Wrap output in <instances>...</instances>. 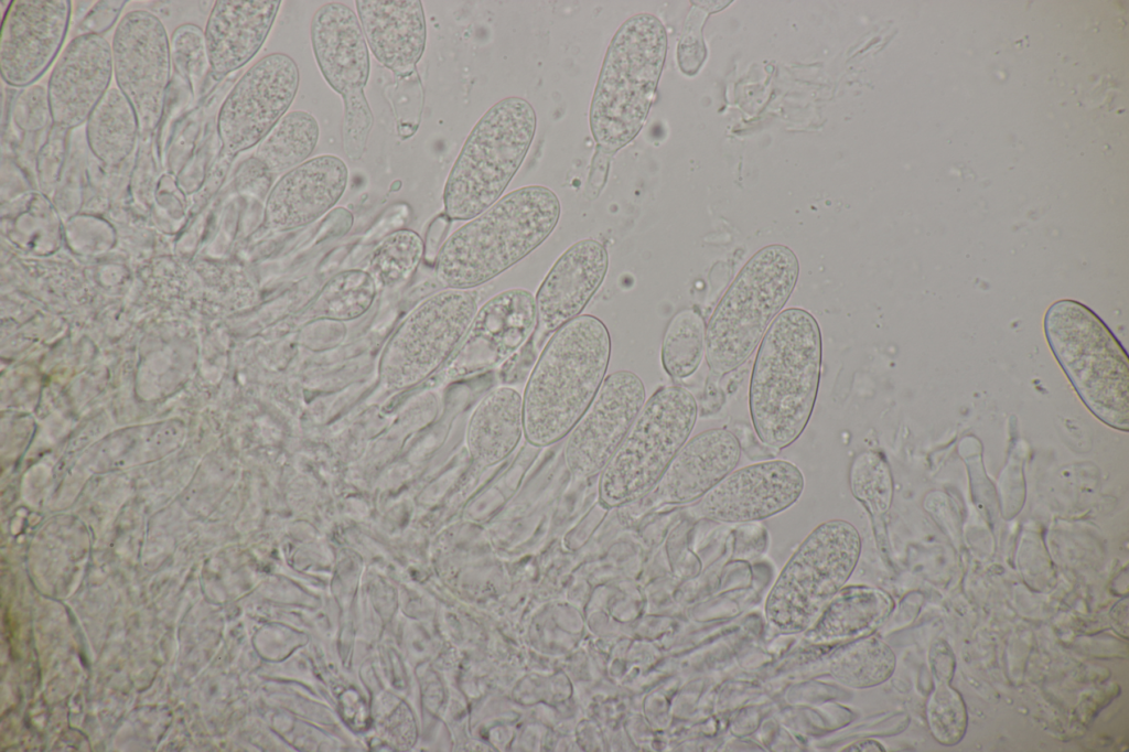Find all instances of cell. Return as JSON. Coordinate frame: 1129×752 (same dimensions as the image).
<instances>
[{"instance_id":"6da1fadb","label":"cell","mask_w":1129,"mask_h":752,"mask_svg":"<svg viewBox=\"0 0 1129 752\" xmlns=\"http://www.w3.org/2000/svg\"><path fill=\"white\" fill-rule=\"evenodd\" d=\"M821 359V332L811 313L789 308L772 321L749 388L752 425L767 448L783 450L804 432L818 395Z\"/></svg>"},{"instance_id":"7a4b0ae2","label":"cell","mask_w":1129,"mask_h":752,"mask_svg":"<svg viewBox=\"0 0 1129 752\" xmlns=\"http://www.w3.org/2000/svg\"><path fill=\"white\" fill-rule=\"evenodd\" d=\"M611 348L606 325L592 314H580L551 334L522 396L528 443L542 448L567 437L604 380Z\"/></svg>"},{"instance_id":"3957f363","label":"cell","mask_w":1129,"mask_h":752,"mask_svg":"<svg viewBox=\"0 0 1129 752\" xmlns=\"http://www.w3.org/2000/svg\"><path fill=\"white\" fill-rule=\"evenodd\" d=\"M559 217V198L547 186L507 193L442 244L436 258L439 282L461 290L486 283L540 246Z\"/></svg>"},{"instance_id":"277c9868","label":"cell","mask_w":1129,"mask_h":752,"mask_svg":"<svg viewBox=\"0 0 1129 752\" xmlns=\"http://www.w3.org/2000/svg\"><path fill=\"white\" fill-rule=\"evenodd\" d=\"M667 52V34L652 13L630 17L614 33L593 92L589 126L598 148L613 154L643 128Z\"/></svg>"},{"instance_id":"5b68a950","label":"cell","mask_w":1129,"mask_h":752,"mask_svg":"<svg viewBox=\"0 0 1129 752\" xmlns=\"http://www.w3.org/2000/svg\"><path fill=\"white\" fill-rule=\"evenodd\" d=\"M799 261L787 246L757 250L733 279L706 325V361L718 376L740 367L791 298Z\"/></svg>"},{"instance_id":"8992f818","label":"cell","mask_w":1129,"mask_h":752,"mask_svg":"<svg viewBox=\"0 0 1129 752\" xmlns=\"http://www.w3.org/2000/svg\"><path fill=\"white\" fill-rule=\"evenodd\" d=\"M537 117L524 98L494 104L474 125L443 190L445 215L470 221L497 202L533 142Z\"/></svg>"},{"instance_id":"52a82bcc","label":"cell","mask_w":1129,"mask_h":752,"mask_svg":"<svg viewBox=\"0 0 1129 752\" xmlns=\"http://www.w3.org/2000/svg\"><path fill=\"white\" fill-rule=\"evenodd\" d=\"M1050 347L1082 401L1103 422L1129 429L1126 351L1103 320L1078 301L1060 300L1046 311Z\"/></svg>"},{"instance_id":"ba28073f","label":"cell","mask_w":1129,"mask_h":752,"mask_svg":"<svg viewBox=\"0 0 1129 752\" xmlns=\"http://www.w3.org/2000/svg\"><path fill=\"white\" fill-rule=\"evenodd\" d=\"M861 537L843 519L819 524L784 565L765 601V617L779 633L805 632L846 586L860 555Z\"/></svg>"},{"instance_id":"9c48e42d","label":"cell","mask_w":1129,"mask_h":752,"mask_svg":"<svg viewBox=\"0 0 1129 752\" xmlns=\"http://www.w3.org/2000/svg\"><path fill=\"white\" fill-rule=\"evenodd\" d=\"M697 416L698 405L688 389L677 385L658 388L601 471V501L616 506L647 494L689 439Z\"/></svg>"},{"instance_id":"30bf717a","label":"cell","mask_w":1129,"mask_h":752,"mask_svg":"<svg viewBox=\"0 0 1129 752\" xmlns=\"http://www.w3.org/2000/svg\"><path fill=\"white\" fill-rule=\"evenodd\" d=\"M310 37L323 78L343 99L344 152L358 160L366 151L374 116L364 92L369 52L357 14L342 2H327L313 14Z\"/></svg>"},{"instance_id":"8fae6325","label":"cell","mask_w":1129,"mask_h":752,"mask_svg":"<svg viewBox=\"0 0 1129 752\" xmlns=\"http://www.w3.org/2000/svg\"><path fill=\"white\" fill-rule=\"evenodd\" d=\"M117 88L132 106L140 133H152L163 115L171 77V47L162 21L147 10L126 13L111 43Z\"/></svg>"},{"instance_id":"7c38bea8","label":"cell","mask_w":1129,"mask_h":752,"mask_svg":"<svg viewBox=\"0 0 1129 752\" xmlns=\"http://www.w3.org/2000/svg\"><path fill=\"white\" fill-rule=\"evenodd\" d=\"M297 63L284 53H271L248 68L223 101L217 135L230 155L262 141L291 106L299 87Z\"/></svg>"},{"instance_id":"4fadbf2b","label":"cell","mask_w":1129,"mask_h":752,"mask_svg":"<svg viewBox=\"0 0 1129 752\" xmlns=\"http://www.w3.org/2000/svg\"><path fill=\"white\" fill-rule=\"evenodd\" d=\"M477 310L473 290L445 288L421 301L391 340L388 380L407 384L436 368L469 331Z\"/></svg>"},{"instance_id":"5bb4252c","label":"cell","mask_w":1129,"mask_h":752,"mask_svg":"<svg viewBox=\"0 0 1129 752\" xmlns=\"http://www.w3.org/2000/svg\"><path fill=\"white\" fill-rule=\"evenodd\" d=\"M646 401L641 377L626 369L605 376L592 402L567 434L563 459L576 480L604 469Z\"/></svg>"},{"instance_id":"9a60e30c","label":"cell","mask_w":1129,"mask_h":752,"mask_svg":"<svg viewBox=\"0 0 1129 752\" xmlns=\"http://www.w3.org/2000/svg\"><path fill=\"white\" fill-rule=\"evenodd\" d=\"M72 14L68 0H14L1 28L0 71L6 84L28 87L57 57Z\"/></svg>"},{"instance_id":"2e32d148","label":"cell","mask_w":1129,"mask_h":752,"mask_svg":"<svg viewBox=\"0 0 1129 752\" xmlns=\"http://www.w3.org/2000/svg\"><path fill=\"white\" fill-rule=\"evenodd\" d=\"M804 487V474L796 464L762 461L734 469L700 498L698 511L714 522H757L793 506Z\"/></svg>"},{"instance_id":"e0dca14e","label":"cell","mask_w":1129,"mask_h":752,"mask_svg":"<svg viewBox=\"0 0 1129 752\" xmlns=\"http://www.w3.org/2000/svg\"><path fill=\"white\" fill-rule=\"evenodd\" d=\"M111 44L97 34H78L64 49L50 75L46 93L51 119L68 130L87 121L109 89Z\"/></svg>"},{"instance_id":"ac0fdd59","label":"cell","mask_w":1129,"mask_h":752,"mask_svg":"<svg viewBox=\"0 0 1129 752\" xmlns=\"http://www.w3.org/2000/svg\"><path fill=\"white\" fill-rule=\"evenodd\" d=\"M609 254L599 240H578L564 250L541 281L535 297L534 341L556 332L580 315L605 279Z\"/></svg>"},{"instance_id":"d6986e66","label":"cell","mask_w":1129,"mask_h":752,"mask_svg":"<svg viewBox=\"0 0 1129 752\" xmlns=\"http://www.w3.org/2000/svg\"><path fill=\"white\" fill-rule=\"evenodd\" d=\"M348 182L346 163L333 154L307 160L286 172L271 189L265 225L287 232L309 225L343 196Z\"/></svg>"},{"instance_id":"ffe728a7","label":"cell","mask_w":1129,"mask_h":752,"mask_svg":"<svg viewBox=\"0 0 1129 752\" xmlns=\"http://www.w3.org/2000/svg\"><path fill=\"white\" fill-rule=\"evenodd\" d=\"M534 294L524 288L498 292L477 310L462 347L467 370L492 369L508 359L534 333Z\"/></svg>"},{"instance_id":"44dd1931","label":"cell","mask_w":1129,"mask_h":752,"mask_svg":"<svg viewBox=\"0 0 1129 752\" xmlns=\"http://www.w3.org/2000/svg\"><path fill=\"white\" fill-rule=\"evenodd\" d=\"M740 458L741 444L732 431L707 429L686 441L647 494L664 503L693 502L731 473Z\"/></svg>"},{"instance_id":"7402d4cb","label":"cell","mask_w":1129,"mask_h":752,"mask_svg":"<svg viewBox=\"0 0 1129 752\" xmlns=\"http://www.w3.org/2000/svg\"><path fill=\"white\" fill-rule=\"evenodd\" d=\"M280 6V0H218L214 3L204 30L214 75L222 77L239 69L259 52Z\"/></svg>"},{"instance_id":"603a6c76","label":"cell","mask_w":1129,"mask_h":752,"mask_svg":"<svg viewBox=\"0 0 1129 752\" xmlns=\"http://www.w3.org/2000/svg\"><path fill=\"white\" fill-rule=\"evenodd\" d=\"M367 45L375 58L398 77L410 76L427 42V24L419 0H356Z\"/></svg>"},{"instance_id":"cb8c5ba5","label":"cell","mask_w":1129,"mask_h":752,"mask_svg":"<svg viewBox=\"0 0 1129 752\" xmlns=\"http://www.w3.org/2000/svg\"><path fill=\"white\" fill-rule=\"evenodd\" d=\"M894 609L885 591L869 586H845L804 632L811 644H830L867 636L882 626Z\"/></svg>"},{"instance_id":"d4e9b609","label":"cell","mask_w":1129,"mask_h":752,"mask_svg":"<svg viewBox=\"0 0 1129 752\" xmlns=\"http://www.w3.org/2000/svg\"><path fill=\"white\" fill-rule=\"evenodd\" d=\"M524 434L523 397L507 386L491 390L475 408L467 429L473 458L485 466L498 464Z\"/></svg>"},{"instance_id":"484cf974","label":"cell","mask_w":1129,"mask_h":752,"mask_svg":"<svg viewBox=\"0 0 1129 752\" xmlns=\"http://www.w3.org/2000/svg\"><path fill=\"white\" fill-rule=\"evenodd\" d=\"M139 133L132 106L117 87H110L86 121L90 151L104 163L117 164L132 152Z\"/></svg>"},{"instance_id":"4316f807","label":"cell","mask_w":1129,"mask_h":752,"mask_svg":"<svg viewBox=\"0 0 1129 752\" xmlns=\"http://www.w3.org/2000/svg\"><path fill=\"white\" fill-rule=\"evenodd\" d=\"M895 667V653L873 634L843 644L830 655L827 663L829 675L840 685L852 689H868L885 683Z\"/></svg>"},{"instance_id":"83f0119b","label":"cell","mask_w":1129,"mask_h":752,"mask_svg":"<svg viewBox=\"0 0 1129 752\" xmlns=\"http://www.w3.org/2000/svg\"><path fill=\"white\" fill-rule=\"evenodd\" d=\"M320 127L313 115L304 110L287 112L261 141L256 158L270 173H282L302 164L314 151Z\"/></svg>"},{"instance_id":"f1b7e54d","label":"cell","mask_w":1129,"mask_h":752,"mask_svg":"<svg viewBox=\"0 0 1129 752\" xmlns=\"http://www.w3.org/2000/svg\"><path fill=\"white\" fill-rule=\"evenodd\" d=\"M377 289L375 280L366 270L341 271L321 288L304 315L335 321L354 320L368 311Z\"/></svg>"},{"instance_id":"f546056e","label":"cell","mask_w":1129,"mask_h":752,"mask_svg":"<svg viewBox=\"0 0 1129 752\" xmlns=\"http://www.w3.org/2000/svg\"><path fill=\"white\" fill-rule=\"evenodd\" d=\"M706 352V323L693 309L677 312L665 330L660 359L665 372L673 378L691 376L700 366Z\"/></svg>"},{"instance_id":"4dcf8cb0","label":"cell","mask_w":1129,"mask_h":752,"mask_svg":"<svg viewBox=\"0 0 1129 752\" xmlns=\"http://www.w3.org/2000/svg\"><path fill=\"white\" fill-rule=\"evenodd\" d=\"M422 238L411 229L388 235L373 251L368 273L377 287L395 288L407 281L423 256Z\"/></svg>"},{"instance_id":"1f68e13d","label":"cell","mask_w":1129,"mask_h":752,"mask_svg":"<svg viewBox=\"0 0 1129 752\" xmlns=\"http://www.w3.org/2000/svg\"><path fill=\"white\" fill-rule=\"evenodd\" d=\"M848 480L851 494L872 516L879 517L889 511L893 497L892 474L879 452L865 450L856 455Z\"/></svg>"},{"instance_id":"d6a6232c","label":"cell","mask_w":1129,"mask_h":752,"mask_svg":"<svg viewBox=\"0 0 1129 752\" xmlns=\"http://www.w3.org/2000/svg\"><path fill=\"white\" fill-rule=\"evenodd\" d=\"M927 727L942 745L953 746L965 737L968 712L960 692L948 681L935 683L925 706Z\"/></svg>"},{"instance_id":"836d02e7","label":"cell","mask_w":1129,"mask_h":752,"mask_svg":"<svg viewBox=\"0 0 1129 752\" xmlns=\"http://www.w3.org/2000/svg\"><path fill=\"white\" fill-rule=\"evenodd\" d=\"M170 47L175 72L195 92L209 67L204 31L194 24H183L172 33Z\"/></svg>"},{"instance_id":"e575fe53","label":"cell","mask_w":1129,"mask_h":752,"mask_svg":"<svg viewBox=\"0 0 1129 752\" xmlns=\"http://www.w3.org/2000/svg\"><path fill=\"white\" fill-rule=\"evenodd\" d=\"M51 118L46 89L42 86H33L22 93L17 100L14 119L23 130H39L46 125Z\"/></svg>"},{"instance_id":"d590c367","label":"cell","mask_w":1129,"mask_h":752,"mask_svg":"<svg viewBox=\"0 0 1129 752\" xmlns=\"http://www.w3.org/2000/svg\"><path fill=\"white\" fill-rule=\"evenodd\" d=\"M126 3L127 1L97 2L80 22L79 34L101 35L114 25Z\"/></svg>"},{"instance_id":"8d00e7d4","label":"cell","mask_w":1129,"mask_h":752,"mask_svg":"<svg viewBox=\"0 0 1129 752\" xmlns=\"http://www.w3.org/2000/svg\"><path fill=\"white\" fill-rule=\"evenodd\" d=\"M928 665L935 683H951L955 673V655L944 640H936L928 653Z\"/></svg>"},{"instance_id":"74e56055","label":"cell","mask_w":1129,"mask_h":752,"mask_svg":"<svg viewBox=\"0 0 1129 752\" xmlns=\"http://www.w3.org/2000/svg\"><path fill=\"white\" fill-rule=\"evenodd\" d=\"M842 751H879V752H884L885 749L883 748V745L880 742H878L875 740H862V741H858V742H854V743L848 745Z\"/></svg>"}]
</instances>
